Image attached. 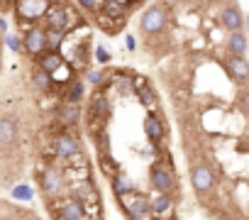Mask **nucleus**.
I'll return each instance as SVG.
<instances>
[{
	"mask_svg": "<svg viewBox=\"0 0 249 220\" xmlns=\"http://www.w3.org/2000/svg\"><path fill=\"white\" fill-rule=\"evenodd\" d=\"M164 27H166V10H164V8L152 5V8H147V10L142 13V18H140V30H142V35L154 37V35H159Z\"/></svg>",
	"mask_w": 249,
	"mask_h": 220,
	"instance_id": "nucleus-1",
	"label": "nucleus"
},
{
	"mask_svg": "<svg viewBox=\"0 0 249 220\" xmlns=\"http://www.w3.org/2000/svg\"><path fill=\"white\" fill-rule=\"evenodd\" d=\"M191 186H193V191L196 193H208L213 186H215V174H213V169L208 166V164H198V166H193L191 169Z\"/></svg>",
	"mask_w": 249,
	"mask_h": 220,
	"instance_id": "nucleus-2",
	"label": "nucleus"
},
{
	"mask_svg": "<svg viewBox=\"0 0 249 220\" xmlns=\"http://www.w3.org/2000/svg\"><path fill=\"white\" fill-rule=\"evenodd\" d=\"M122 208L127 210V215L132 220H149L152 218V208H149V201L142 198V196H130V198H122Z\"/></svg>",
	"mask_w": 249,
	"mask_h": 220,
	"instance_id": "nucleus-3",
	"label": "nucleus"
},
{
	"mask_svg": "<svg viewBox=\"0 0 249 220\" xmlns=\"http://www.w3.org/2000/svg\"><path fill=\"white\" fill-rule=\"evenodd\" d=\"M149 183H152V188L159 191V193L171 191V188H174V174H171V169L164 166V164H154L152 171H149Z\"/></svg>",
	"mask_w": 249,
	"mask_h": 220,
	"instance_id": "nucleus-4",
	"label": "nucleus"
},
{
	"mask_svg": "<svg viewBox=\"0 0 249 220\" xmlns=\"http://www.w3.org/2000/svg\"><path fill=\"white\" fill-rule=\"evenodd\" d=\"M22 49H25L27 54H32V56H39V54L47 49V35H44V30L30 27V30L25 32V37H22Z\"/></svg>",
	"mask_w": 249,
	"mask_h": 220,
	"instance_id": "nucleus-5",
	"label": "nucleus"
},
{
	"mask_svg": "<svg viewBox=\"0 0 249 220\" xmlns=\"http://www.w3.org/2000/svg\"><path fill=\"white\" fill-rule=\"evenodd\" d=\"M54 3H47V0H39V3H35V0H22V3L15 5V10L20 13L22 20H37L42 15H47L52 10Z\"/></svg>",
	"mask_w": 249,
	"mask_h": 220,
	"instance_id": "nucleus-6",
	"label": "nucleus"
},
{
	"mask_svg": "<svg viewBox=\"0 0 249 220\" xmlns=\"http://www.w3.org/2000/svg\"><path fill=\"white\" fill-rule=\"evenodd\" d=\"M220 22H222L225 30H230V35H234V32L242 30L244 15H242V10H239L237 5H225V8L220 10Z\"/></svg>",
	"mask_w": 249,
	"mask_h": 220,
	"instance_id": "nucleus-7",
	"label": "nucleus"
},
{
	"mask_svg": "<svg viewBox=\"0 0 249 220\" xmlns=\"http://www.w3.org/2000/svg\"><path fill=\"white\" fill-rule=\"evenodd\" d=\"M54 152H56L61 159H71V157H76V154L81 152V145H78V140H76L73 135H59V137L54 140Z\"/></svg>",
	"mask_w": 249,
	"mask_h": 220,
	"instance_id": "nucleus-8",
	"label": "nucleus"
},
{
	"mask_svg": "<svg viewBox=\"0 0 249 220\" xmlns=\"http://www.w3.org/2000/svg\"><path fill=\"white\" fill-rule=\"evenodd\" d=\"M225 66L234 81H249V61L244 56H227Z\"/></svg>",
	"mask_w": 249,
	"mask_h": 220,
	"instance_id": "nucleus-9",
	"label": "nucleus"
},
{
	"mask_svg": "<svg viewBox=\"0 0 249 220\" xmlns=\"http://www.w3.org/2000/svg\"><path fill=\"white\" fill-rule=\"evenodd\" d=\"M44 18H47V30L64 32V30H66V25H69V13H66L61 5H52V10H49Z\"/></svg>",
	"mask_w": 249,
	"mask_h": 220,
	"instance_id": "nucleus-10",
	"label": "nucleus"
},
{
	"mask_svg": "<svg viewBox=\"0 0 249 220\" xmlns=\"http://www.w3.org/2000/svg\"><path fill=\"white\" fill-rule=\"evenodd\" d=\"M42 188L47 191V193H61V188H64V174L59 171V169H47L44 174H42Z\"/></svg>",
	"mask_w": 249,
	"mask_h": 220,
	"instance_id": "nucleus-11",
	"label": "nucleus"
},
{
	"mask_svg": "<svg viewBox=\"0 0 249 220\" xmlns=\"http://www.w3.org/2000/svg\"><path fill=\"white\" fill-rule=\"evenodd\" d=\"M18 140V123L13 118H0V147H10Z\"/></svg>",
	"mask_w": 249,
	"mask_h": 220,
	"instance_id": "nucleus-12",
	"label": "nucleus"
},
{
	"mask_svg": "<svg viewBox=\"0 0 249 220\" xmlns=\"http://www.w3.org/2000/svg\"><path fill=\"white\" fill-rule=\"evenodd\" d=\"M61 64H64V56L59 52H42L39 54V69L44 73H56L61 69Z\"/></svg>",
	"mask_w": 249,
	"mask_h": 220,
	"instance_id": "nucleus-13",
	"label": "nucleus"
},
{
	"mask_svg": "<svg viewBox=\"0 0 249 220\" xmlns=\"http://www.w3.org/2000/svg\"><path fill=\"white\" fill-rule=\"evenodd\" d=\"M59 120L64 123V125H76L78 120H81V108L76 105V103H61V108H59Z\"/></svg>",
	"mask_w": 249,
	"mask_h": 220,
	"instance_id": "nucleus-14",
	"label": "nucleus"
},
{
	"mask_svg": "<svg viewBox=\"0 0 249 220\" xmlns=\"http://www.w3.org/2000/svg\"><path fill=\"white\" fill-rule=\"evenodd\" d=\"M112 191H115L117 198H127V196L137 193V191H135V183L124 176V174H115V179H112Z\"/></svg>",
	"mask_w": 249,
	"mask_h": 220,
	"instance_id": "nucleus-15",
	"label": "nucleus"
},
{
	"mask_svg": "<svg viewBox=\"0 0 249 220\" xmlns=\"http://www.w3.org/2000/svg\"><path fill=\"white\" fill-rule=\"evenodd\" d=\"M144 135L152 142H159L164 137V125H161V120L157 115H147V120H144Z\"/></svg>",
	"mask_w": 249,
	"mask_h": 220,
	"instance_id": "nucleus-16",
	"label": "nucleus"
},
{
	"mask_svg": "<svg viewBox=\"0 0 249 220\" xmlns=\"http://www.w3.org/2000/svg\"><path fill=\"white\" fill-rule=\"evenodd\" d=\"M83 215H86V210H83L81 201H69L61 208V220H83Z\"/></svg>",
	"mask_w": 249,
	"mask_h": 220,
	"instance_id": "nucleus-17",
	"label": "nucleus"
},
{
	"mask_svg": "<svg viewBox=\"0 0 249 220\" xmlns=\"http://www.w3.org/2000/svg\"><path fill=\"white\" fill-rule=\"evenodd\" d=\"M227 49L232 52V56H242L247 52V37L242 32H234L227 37Z\"/></svg>",
	"mask_w": 249,
	"mask_h": 220,
	"instance_id": "nucleus-18",
	"label": "nucleus"
},
{
	"mask_svg": "<svg viewBox=\"0 0 249 220\" xmlns=\"http://www.w3.org/2000/svg\"><path fill=\"white\" fill-rule=\"evenodd\" d=\"M90 113H93V118L98 115L100 120H107V118H110V105H107L105 95H95V98H93V103H90Z\"/></svg>",
	"mask_w": 249,
	"mask_h": 220,
	"instance_id": "nucleus-19",
	"label": "nucleus"
},
{
	"mask_svg": "<svg viewBox=\"0 0 249 220\" xmlns=\"http://www.w3.org/2000/svg\"><path fill=\"white\" fill-rule=\"evenodd\" d=\"M100 8H103V10H105L110 18H122L124 13L132 10L135 5H132V3H103Z\"/></svg>",
	"mask_w": 249,
	"mask_h": 220,
	"instance_id": "nucleus-20",
	"label": "nucleus"
},
{
	"mask_svg": "<svg viewBox=\"0 0 249 220\" xmlns=\"http://www.w3.org/2000/svg\"><path fill=\"white\" fill-rule=\"evenodd\" d=\"M32 83H35L39 91H49V88H52V76L44 73L42 69H35V71H32Z\"/></svg>",
	"mask_w": 249,
	"mask_h": 220,
	"instance_id": "nucleus-21",
	"label": "nucleus"
},
{
	"mask_svg": "<svg viewBox=\"0 0 249 220\" xmlns=\"http://www.w3.org/2000/svg\"><path fill=\"white\" fill-rule=\"evenodd\" d=\"M81 98H83V81H73L71 86H69V91H66V103H81Z\"/></svg>",
	"mask_w": 249,
	"mask_h": 220,
	"instance_id": "nucleus-22",
	"label": "nucleus"
},
{
	"mask_svg": "<svg viewBox=\"0 0 249 220\" xmlns=\"http://www.w3.org/2000/svg\"><path fill=\"white\" fill-rule=\"evenodd\" d=\"M149 208H152V213H166V210L171 208V198H169V193H159V196L149 203Z\"/></svg>",
	"mask_w": 249,
	"mask_h": 220,
	"instance_id": "nucleus-23",
	"label": "nucleus"
},
{
	"mask_svg": "<svg viewBox=\"0 0 249 220\" xmlns=\"http://www.w3.org/2000/svg\"><path fill=\"white\" fill-rule=\"evenodd\" d=\"M44 35H47V47H49V52H59V44L64 42V32L44 30Z\"/></svg>",
	"mask_w": 249,
	"mask_h": 220,
	"instance_id": "nucleus-24",
	"label": "nucleus"
},
{
	"mask_svg": "<svg viewBox=\"0 0 249 220\" xmlns=\"http://www.w3.org/2000/svg\"><path fill=\"white\" fill-rule=\"evenodd\" d=\"M93 140L98 142V147H100V152H103V157H105V154H107V145H110L107 132H105V130H98V132L93 135Z\"/></svg>",
	"mask_w": 249,
	"mask_h": 220,
	"instance_id": "nucleus-25",
	"label": "nucleus"
},
{
	"mask_svg": "<svg viewBox=\"0 0 249 220\" xmlns=\"http://www.w3.org/2000/svg\"><path fill=\"white\" fill-rule=\"evenodd\" d=\"M105 78H107L105 71H90V73H88V83H90V86H103Z\"/></svg>",
	"mask_w": 249,
	"mask_h": 220,
	"instance_id": "nucleus-26",
	"label": "nucleus"
},
{
	"mask_svg": "<svg viewBox=\"0 0 249 220\" xmlns=\"http://www.w3.org/2000/svg\"><path fill=\"white\" fill-rule=\"evenodd\" d=\"M13 196L20 198V201H30V198H32V188H30V186H15Z\"/></svg>",
	"mask_w": 249,
	"mask_h": 220,
	"instance_id": "nucleus-27",
	"label": "nucleus"
},
{
	"mask_svg": "<svg viewBox=\"0 0 249 220\" xmlns=\"http://www.w3.org/2000/svg\"><path fill=\"white\" fill-rule=\"evenodd\" d=\"M5 42H8V47H10L13 52H20V49H22V39L15 37V35H5Z\"/></svg>",
	"mask_w": 249,
	"mask_h": 220,
	"instance_id": "nucleus-28",
	"label": "nucleus"
},
{
	"mask_svg": "<svg viewBox=\"0 0 249 220\" xmlns=\"http://www.w3.org/2000/svg\"><path fill=\"white\" fill-rule=\"evenodd\" d=\"M95 59H98L100 64H107V61H110V54H107V49H105V47H95Z\"/></svg>",
	"mask_w": 249,
	"mask_h": 220,
	"instance_id": "nucleus-29",
	"label": "nucleus"
},
{
	"mask_svg": "<svg viewBox=\"0 0 249 220\" xmlns=\"http://www.w3.org/2000/svg\"><path fill=\"white\" fill-rule=\"evenodd\" d=\"M100 166H103V169H105V171H110V176H112V174H115V171H117V164H112V162H110V157H107V154H105V157H103V159H100Z\"/></svg>",
	"mask_w": 249,
	"mask_h": 220,
	"instance_id": "nucleus-30",
	"label": "nucleus"
},
{
	"mask_svg": "<svg viewBox=\"0 0 249 220\" xmlns=\"http://www.w3.org/2000/svg\"><path fill=\"white\" fill-rule=\"evenodd\" d=\"M242 108L249 113V91H247V93H242Z\"/></svg>",
	"mask_w": 249,
	"mask_h": 220,
	"instance_id": "nucleus-31",
	"label": "nucleus"
},
{
	"mask_svg": "<svg viewBox=\"0 0 249 220\" xmlns=\"http://www.w3.org/2000/svg\"><path fill=\"white\" fill-rule=\"evenodd\" d=\"M135 47H137V44H135V39H132V37H127V49H135Z\"/></svg>",
	"mask_w": 249,
	"mask_h": 220,
	"instance_id": "nucleus-32",
	"label": "nucleus"
},
{
	"mask_svg": "<svg viewBox=\"0 0 249 220\" xmlns=\"http://www.w3.org/2000/svg\"><path fill=\"white\" fill-rule=\"evenodd\" d=\"M0 39H3V37H0Z\"/></svg>",
	"mask_w": 249,
	"mask_h": 220,
	"instance_id": "nucleus-33",
	"label": "nucleus"
}]
</instances>
